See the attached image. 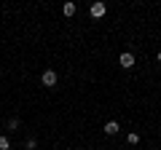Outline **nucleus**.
<instances>
[{
	"mask_svg": "<svg viewBox=\"0 0 161 150\" xmlns=\"http://www.w3.org/2000/svg\"><path fill=\"white\" fill-rule=\"evenodd\" d=\"M40 81H43V86H57V81H59V75L54 72V70H46V72H43V78H40Z\"/></svg>",
	"mask_w": 161,
	"mask_h": 150,
	"instance_id": "obj_1",
	"label": "nucleus"
},
{
	"mask_svg": "<svg viewBox=\"0 0 161 150\" xmlns=\"http://www.w3.org/2000/svg\"><path fill=\"white\" fill-rule=\"evenodd\" d=\"M118 62H121V67L124 70H129V67H134V54H129V51H124L118 56Z\"/></svg>",
	"mask_w": 161,
	"mask_h": 150,
	"instance_id": "obj_2",
	"label": "nucleus"
},
{
	"mask_svg": "<svg viewBox=\"0 0 161 150\" xmlns=\"http://www.w3.org/2000/svg\"><path fill=\"white\" fill-rule=\"evenodd\" d=\"M105 11H108V6H105V3H94V6H92V16H94V19H102Z\"/></svg>",
	"mask_w": 161,
	"mask_h": 150,
	"instance_id": "obj_3",
	"label": "nucleus"
},
{
	"mask_svg": "<svg viewBox=\"0 0 161 150\" xmlns=\"http://www.w3.org/2000/svg\"><path fill=\"white\" fill-rule=\"evenodd\" d=\"M118 131H121V126H118L115 121H108V123H105V134H118Z\"/></svg>",
	"mask_w": 161,
	"mask_h": 150,
	"instance_id": "obj_4",
	"label": "nucleus"
},
{
	"mask_svg": "<svg viewBox=\"0 0 161 150\" xmlns=\"http://www.w3.org/2000/svg\"><path fill=\"white\" fill-rule=\"evenodd\" d=\"M62 11H64V16H73V13H75V3H64Z\"/></svg>",
	"mask_w": 161,
	"mask_h": 150,
	"instance_id": "obj_5",
	"label": "nucleus"
},
{
	"mask_svg": "<svg viewBox=\"0 0 161 150\" xmlns=\"http://www.w3.org/2000/svg\"><path fill=\"white\" fill-rule=\"evenodd\" d=\"M137 142H140V134L132 131V134H129V145H137Z\"/></svg>",
	"mask_w": 161,
	"mask_h": 150,
	"instance_id": "obj_6",
	"label": "nucleus"
},
{
	"mask_svg": "<svg viewBox=\"0 0 161 150\" xmlns=\"http://www.w3.org/2000/svg\"><path fill=\"white\" fill-rule=\"evenodd\" d=\"M0 150H8V137H0Z\"/></svg>",
	"mask_w": 161,
	"mask_h": 150,
	"instance_id": "obj_7",
	"label": "nucleus"
},
{
	"mask_svg": "<svg viewBox=\"0 0 161 150\" xmlns=\"http://www.w3.org/2000/svg\"><path fill=\"white\" fill-rule=\"evenodd\" d=\"M158 62H161V51H158Z\"/></svg>",
	"mask_w": 161,
	"mask_h": 150,
	"instance_id": "obj_8",
	"label": "nucleus"
}]
</instances>
